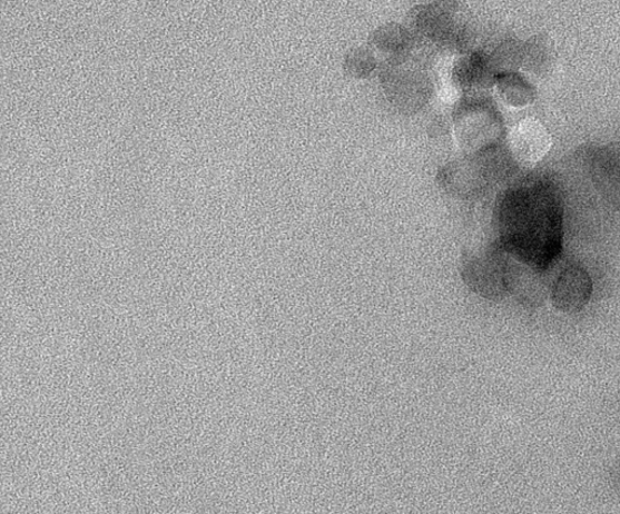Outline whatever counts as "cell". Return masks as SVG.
<instances>
[{"instance_id": "cell-1", "label": "cell", "mask_w": 620, "mask_h": 514, "mask_svg": "<svg viewBox=\"0 0 620 514\" xmlns=\"http://www.w3.org/2000/svg\"><path fill=\"white\" fill-rule=\"evenodd\" d=\"M499 224L504 251L531 270L545 273L562 253L560 189L547 176L521 180L504 194Z\"/></svg>"}, {"instance_id": "cell-2", "label": "cell", "mask_w": 620, "mask_h": 514, "mask_svg": "<svg viewBox=\"0 0 620 514\" xmlns=\"http://www.w3.org/2000/svg\"><path fill=\"white\" fill-rule=\"evenodd\" d=\"M592 295V281L589 274L580 266L570 264L558 276L551 288V303L568 314L580 313L585 308Z\"/></svg>"}, {"instance_id": "cell-3", "label": "cell", "mask_w": 620, "mask_h": 514, "mask_svg": "<svg viewBox=\"0 0 620 514\" xmlns=\"http://www.w3.org/2000/svg\"><path fill=\"white\" fill-rule=\"evenodd\" d=\"M377 47L383 51L395 52L397 50H404L407 46L405 43L407 34L401 27L392 24L390 27H382V29L375 36Z\"/></svg>"}, {"instance_id": "cell-4", "label": "cell", "mask_w": 620, "mask_h": 514, "mask_svg": "<svg viewBox=\"0 0 620 514\" xmlns=\"http://www.w3.org/2000/svg\"><path fill=\"white\" fill-rule=\"evenodd\" d=\"M346 66L352 76L363 78L374 71L376 61L367 50L356 49L347 58Z\"/></svg>"}]
</instances>
